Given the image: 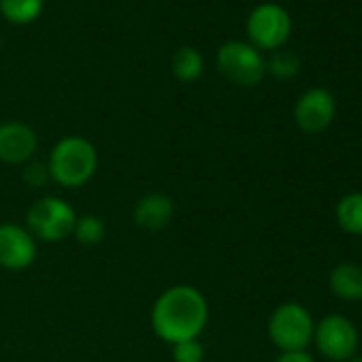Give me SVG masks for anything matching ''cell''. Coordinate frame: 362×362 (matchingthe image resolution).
<instances>
[{"label": "cell", "mask_w": 362, "mask_h": 362, "mask_svg": "<svg viewBox=\"0 0 362 362\" xmlns=\"http://www.w3.org/2000/svg\"><path fill=\"white\" fill-rule=\"evenodd\" d=\"M175 216V205L166 194H145L143 199L136 201L132 209V220L139 228L143 230H162L170 224Z\"/></svg>", "instance_id": "8fae6325"}, {"label": "cell", "mask_w": 362, "mask_h": 362, "mask_svg": "<svg viewBox=\"0 0 362 362\" xmlns=\"http://www.w3.org/2000/svg\"><path fill=\"white\" fill-rule=\"evenodd\" d=\"M275 362H315V360L307 349H294V351H279Z\"/></svg>", "instance_id": "ffe728a7"}, {"label": "cell", "mask_w": 362, "mask_h": 362, "mask_svg": "<svg viewBox=\"0 0 362 362\" xmlns=\"http://www.w3.org/2000/svg\"><path fill=\"white\" fill-rule=\"evenodd\" d=\"M313 343L326 360L347 362L358 351V330L349 317L330 313L315 324Z\"/></svg>", "instance_id": "52a82bcc"}, {"label": "cell", "mask_w": 362, "mask_h": 362, "mask_svg": "<svg viewBox=\"0 0 362 362\" xmlns=\"http://www.w3.org/2000/svg\"><path fill=\"white\" fill-rule=\"evenodd\" d=\"M77 216L73 207L58 197H43L33 203L26 214L28 233L41 241H64L73 235Z\"/></svg>", "instance_id": "8992f818"}, {"label": "cell", "mask_w": 362, "mask_h": 362, "mask_svg": "<svg viewBox=\"0 0 362 362\" xmlns=\"http://www.w3.org/2000/svg\"><path fill=\"white\" fill-rule=\"evenodd\" d=\"M269 337L279 351L307 349L313 343L315 322L300 303H281L269 317Z\"/></svg>", "instance_id": "277c9868"}, {"label": "cell", "mask_w": 362, "mask_h": 362, "mask_svg": "<svg viewBox=\"0 0 362 362\" xmlns=\"http://www.w3.org/2000/svg\"><path fill=\"white\" fill-rule=\"evenodd\" d=\"M45 0H0V16L9 24L24 26L41 18Z\"/></svg>", "instance_id": "9a60e30c"}, {"label": "cell", "mask_w": 362, "mask_h": 362, "mask_svg": "<svg viewBox=\"0 0 362 362\" xmlns=\"http://www.w3.org/2000/svg\"><path fill=\"white\" fill-rule=\"evenodd\" d=\"M216 66L224 79L239 88L258 86L267 75V60L260 49L247 41H226L218 47Z\"/></svg>", "instance_id": "3957f363"}, {"label": "cell", "mask_w": 362, "mask_h": 362, "mask_svg": "<svg viewBox=\"0 0 362 362\" xmlns=\"http://www.w3.org/2000/svg\"><path fill=\"white\" fill-rule=\"evenodd\" d=\"M49 179H52V175H49L47 164L33 162V164H28V166H26V170H24V181H26L28 186H33V188H41V186H45Z\"/></svg>", "instance_id": "d6986e66"}, {"label": "cell", "mask_w": 362, "mask_h": 362, "mask_svg": "<svg viewBox=\"0 0 362 362\" xmlns=\"http://www.w3.org/2000/svg\"><path fill=\"white\" fill-rule=\"evenodd\" d=\"M337 115V100L326 88L307 90L294 105V122L307 134L324 132Z\"/></svg>", "instance_id": "ba28073f"}, {"label": "cell", "mask_w": 362, "mask_h": 362, "mask_svg": "<svg viewBox=\"0 0 362 362\" xmlns=\"http://www.w3.org/2000/svg\"><path fill=\"white\" fill-rule=\"evenodd\" d=\"M328 288L337 298L345 303L362 300V267L354 262L337 264L328 275Z\"/></svg>", "instance_id": "7c38bea8"}, {"label": "cell", "mask_w": 362, "mask_h": 362, "mask_svg": "<svg viewBox=\"0 0 362 362\" xmlns=\"http://www.w3.org/2000/svg\"><path fill=\"white\" fill-rule=\"evenodd\" d=\"M0 47H3V39H0Z\"/></svg>", "instance_id": "7402d4cb"}, {"label": "cell", "mask_w": 362, "mask_h": 362, "mask_svg": "<svg viewBox=\"0 0 362 362\" xmlns=\"http://www.w3.org/2000/svg\"><path fill=\"white\" fill-rule=\"evenodd\" d=\"M347 362H362V356H358V354H356V356H354V358H349Z\"/></svg>", "instance_id": "44dd1931"}, {"label": "cell", "mask_w": 362, "mask_h": 362, "mask_svg": "<svg viewBox=\"0 0 362 362\" xmlns=\"http://www.w3.org/2000/svg\"><path fill=\"white\" fill-rule=\"evenodd\" d=\"M98 166L96 147L83 136L60 139L47 160L49 175L64 188H79L94 177Z\"/></svg>", "instance_id": "7a4b0ae2"}, {"label": "cell", "mask_w": 362, "mask_h": 362, "mask_svg": "<svg viewBox=\"0 0 362 362\" xmlns=\"http://www.w3.org/2000/svg\"><path fill=\"white\" fill-rule=\"evenodd\" d=\"M73 235L81 245H98L105 237V222L98 216L77 218Z\"/></svg>", "instance_id": "e0dca14e"}, {"label": "cell", "mask_w": 362, "mask_h": 362, "mask_svg": "<svg viewBox=\"0 0 362 362\" xmlns=\"http://www.w3.org/2000/svg\"><path fill=\"white\" fill-rule=\"evenodd\" d=\"M300 71V58L294 52L288 49H277L273 52V56L267 60V73L273 75L279 81H288L294 79Z\"/></svg>", "instance_id": "2e32d148"}, {"label": "cell", "mask_w": 362, "mask_h": 362, "mask_svg": "<svg viewBox=\"0 0 362 362\" xmlns=\"http://www.w3.org/2000/svg\"><path fill=\"white\" fill-rule=\"evenodd\" d=\"M37 258L35 237L18 224H0V267L9 271L28 269Z\"/></svg>", "instance_id": "9c48e42d"}, {"label": "cell", "mask_w": 362, "mask_h": 362, "mask_svg": "<svg viewBox=\"0 0 362 362\" xmlns=\"http://www.w3.org/2000/svg\"><path fill=\"white\" fill-rule=\"evenodd\" d=\"M337 222L341 226V230H345L347 235H362V192H349L345 194L337 207Z\"/></svg>", "instance_id": "5bb4252c"}, {"label": "cell", "mask_w": 362, "mask_h": 362, "mask_svg": "<svg viewBox=\"0 0 362 362\" xmlns=\"http://www.w3.org/2000/svg\"><path fill=\"white\" fill-rule=\"evenodd\" d=\"M203 358H205V347L201 345L199 339L173 343V360L175 362H203Z\"/></svg>", "instance_id": "ac0fdd59"}, {"label": "cell", "mask_w": 362, "mask_h": 362, "mask_svg": "<svg viewBox=\"0 0 362 362\" xmlns=\"http://www.w3.org/2000/svg\"><path fill=\"white\" fill-rule=\"evenodd\" d=\"M207 320V300L192 286H173L164 290L151 309V328L166 343L199 339Z\"/></svg>", "instance_id": "6da1fadb"}, {"label": "cell", "mask_w": 362, "mask_h": 362, "mask_svg": "<svg viewBox=\"0 0 362 362\" xmlns=\"http://www.w3.org/2000/svg\"><path fill=\"white\" fill-rule=\"evenodd\" d=\"M247 43H252L260 52H277L281 49L292 35L290 13L277 3L256 5L245 22Z\"/></svg>", "instance_id": "5b68a950"}, {"label": "cell", "mask_w": 362, "mask_h": 362, "mask_svg": "<svg viewBox=\"0 0 362 362\" xmlns=\"http://www.w3.org/2000/svg\"><path fill=\"white\" fill-rule=\"evenodd\" d=\"M170 71L181 83H194L201 79V75L205 71V58L197 47L184 45L173 54Z\"/></svg>", "instance_id": "4fadbf2b"}, {"label": "cell", "mask_w": 362, "mask_h": 362, "mask_svg": "<svg viewBox=\"0 0 362 362\" xmlns=\"http://www.w3.org/2000/svg\"><path fill=\"white\" fill-rule=\"evenodd\" d=\"M37 134L24 122L0 124V162L24 164L37 151Z\"/></svg>", "instance_id": "30bf717a"}]
</instances>
